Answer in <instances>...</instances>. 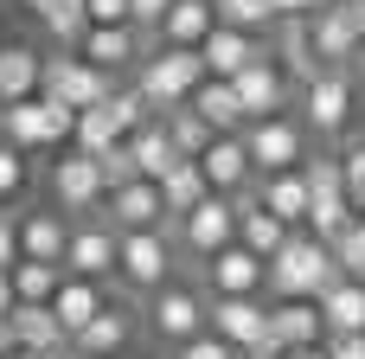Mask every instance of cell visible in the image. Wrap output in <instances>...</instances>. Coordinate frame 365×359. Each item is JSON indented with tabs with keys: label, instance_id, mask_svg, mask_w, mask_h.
Masks as SVG:
<instances>
[{
	"label": "cell",
	"instance_id": "1",
	"mask_svg": "<svg viewBox=\"0 0 365 359\" xmlns=\"http://www.w3.org/2000/svg\"><path fill=\"white\" fill-rule=\"evenodd\" d=\"M340 283L334 244H321L314 231H295L276 257H269V302H321Z\"/></svg>",
	"mask_w": 365,
	"mask_h": 359
},
{
	"label": "cell",
	"instance_id": "2",
	"mask_svg": "<svg viewBox=\"0 0 365 359\" xmlns=\"http://www.w3.org/2000/svg\"><path fill=\"white\" fill-rule=\"evenodd\" d=\"M205 84V58L199 51H186V45H160L154 58H141L135 64V90L148 96V109L154 116H167V109H180V103H192V90Z\"/></svg>",
	"mask_w": 365,
	"mask_h": 359
},
{
	"label": "cell",
	"instance_id": "3",
	"mask_svg": "<svg viewBox=\"0 0 365 359\" xmlns=\"http://www.w3.org/2000/svg\"><path fill=\"white\" fill-rule=\"evenodd\" d=\"M173 263H180V244L173 231H122V263H115V283L141 302H154L167 283H173Z\"/></svg>",
	"mask_w": 365,
	"mask_h": 359
},
{
	"label": "cell",
	"instance_id": "4",
	"mask_svg": "<svg viewBox=\"0 0 365 359\" xmlns=\"http://www.w3.org/2000/svg\"><path fill=\"white\" fill-rule=\"evenodd\" d=\"M167 231H173L180 257H192V263H212L218 251H231V244H237V199L212 193L205 206H192V212H186V218H173Z\"/></svg>",
	"mask_w": 365,
	"mask_h": 359
},
{
	"label": "cell",
	"instance_id": "5",
	"mask_svg": "<svg viewBox=\"0 0 365 359\" xmlns=\"http://www.w3.org/2000/svg\"><path fill=\"white\" fill-rule=\"evenodd\" d=\"M38 96H51V103H64V109H96V103H109L115 96V77L109 71H96L90 58H77V51H51L45 58V84H38Z\"/></svg>",
	"mask_w": 365,
	"mask_h": 359
},
{
	"label": "cell",
	"instance_id": "6",
	"mask_svg": "<svg viewBox=\"0 0 365 359\" xmlns=\"http://www.w3.org/2000/svg\"><path fill=\"white\" fill-rule=\"evenodd\" d=\"M148 328L167 340V347H186L199 334H212V295L199 283H167L154 302H148Z\"/></svg>",
	"mask_w": 365,
	"mask_h": 359
},
{
	"label": "cell",
	"instance_id": "7",
	"mask_svg": "<svg viewBox=\"0 0 365 359\" xmlns=\"http://www.w3.org/2000/svg\"><path fill=\"white\" fill-rule=\"evenodd\" d=\"M71 135H77V109H64L51 96H26V103L6 109V135L0 141L32 154V148H71Z\"/></svg>",
	"mask_w": 365,
	"mask_h": 359
},
{
	"label": "cell",
	"instance_id": "8",
	"mask_svg": "<svg viewBox=\"0 0 365 359\" xmlns=\"http://www.w3.org/2000/svg\"><path fill=\"white\" fill-rule=\"evenodd\" d=\"M51 199H58L64 218H90V212H103V199H109L103 161L83 154V148H64V154L51 161Z\"/></svg>",
	"mask_w": 365,
	"mask_h": 359
},
{
	"label": "cell",
	"instance_id": "9",
	"mask_svg": "<svg viewBox=\"0 0 365 359\" xmlns=\"http://www.w3.org/2000/svg\"><path fill=\"white\" fill-rule=\"evenodd\" d=\"M244 148H250L257 180H263V173H289V167H302V161L314 154L302 116H263V122H250V128H244Z\"/></svg>",
	"mask_w": 365,
	"mask_h": 359
},
{
	"label": "cell",
	"instance_id": "10",
	"mask_svg": "<svg viewBox=\"0 0 365 359\" xmlns=\"http://www.w3.org/2000/svg\"><path fill=\"white\" fill-rule=\"evenodd\" d=\"M346 122H353V71H321L314 84H302V128L308 135L334 141V135H346Z\"/></svg>",
	"mask_w": 365,
	"mask_h": 359
},
{
	"label": "cell",
	"instance_id": "11",
	"mask_svg": "<svg viewBox=\"0 0 365 359\" xmlns=\"http://www.w3.org/2000/svg\"><path fill=\"white\" fill-rule=\"evenodd\" d=\"M308 39H314V58H321L327 71H353V64L365 58L359 19H353V0H327V6L308 19Z\"/></svg>",
	"mask_w": 365,
	"mask_h": 359
},
{
	"label": "cell",
	"instance_id": "12",
	"mask_svg": "<svg viewBox=\"0 0 365 359\" xmlns=\"http://www.w3.org/2000/svg\"><path fill=\"white\" fill-rule=\"evenodd\" d=\"M231 90H237V103H244V116H250V122H263V116H289V103L302 96V90H295V77H289L276 58H257L250 71H237V77H231Z\"/></svg>",
	"mask_w": 365,
	"mask_h": 359
},
{
	"label": "cell",
	"instance_id": "13",
	"mask_svg": "<svg viewBox=\"0 0 365 359\" xmlns=\"http://www.w3.org/2000/svg\"><path fill=\"white\" fill-rule=\"evenodd\" d=\"M115 263H122V231L103 225V218H77V225H71L64 270H71V276H90V283H109Z\"/></svg>",
	"mask_w": 365,
	"mask_h": 359
},
{
	"label": "cell",
	"instance_id": "14",
	"mask_svg": "<svg viewBox=\"0 0 365 359\" xmlns=\"http://www.w3.org/2000/svg\"><path fill=\"white\" fill-rule=\"evenodd\" d=\"M199 289H205V295H263V302H269V263H263L257 251L231 244V251H218L212 263H199Z\"/></svg>",
	"mask_w": 365,
	"mask_h": 359
},
{
	"label": "cell",
	"instance_id": "15",
	"mask_svg": "<svg viewBox=\"0 0 365 359\" xmlns=\"http://www.w3.org/2000/svg\"><path fill=\"white\" fill-rule=\"evenodd\" d=\"M103 225L115 231H167V199H160V180H128L103 199Z\"/></svg>",
	"mask_w": 365,
	"mask_h": 359
},
{
	"label": "cell",
	"instance_id": "16",
	"mask_svg": "<svg viewBox=\"0 0 365 359\" xmlns=\"http://www.w3.org/2000/svg\"><path fill=\"white\" fill-rule=\"evenodd\" d=\"M212 334L231 340L237 353H250L269 334V302L263 295H212Z\"/></svg>",
	"mask_w": 365,
	"mask_h": 359
},
{
	"label": "cell",
	"instance_id": "17",
	"mask_svg": "<svg viewBox=\"0 0 365 359\" xmlns=\"http://www.w3.org/2000/svg\"><path fill=\"white\" fill-rule=\"evenodd\" d=\"M199 167H205L212 193H225V199H237V193H250V186H257V167H250L244 135H218V141L199 154Z\"/></svg>",
	"mask_w": 365,
	"mask_h": 359
},
{
	"label": "cell",
	"instance_id": "18",
	"mask_svg": "<svg viewBox=\"0 0 365 359\" xmlns=\"http://www.w3.org/2000/svg\"><path fill=\"white\" fill-rule=\"evenodd\" d=\"M289 238H295V225H282V218L257 199V186H250V193H237V244H244V251H257V257L269 263Z\"/></svg>",
	"mask_w": 365,
	"mask_h": 359
},
{
	"label": "cell",
	"instance_id": "19",
	"mask_svg": "<svg viewBox=\"0 0 365 359\" xmlns=\"http://www.w3.org/2000/svg\"><path fill=\"white\" fill-rule=\"evenodd\" d=\"M199 58H205V77H237V71H250L257 58H269V39H250V32H237V26H218V32L199 45Z\"/></svg>",
	"mask_w": 365,
	"mask_h": 359
},
{
	"label": "cell",
	"instance_id": "20",
	"mask_svg": "<svg viewBox=\"0 0 365 359\" xmlns=\"http://www.w3.org/2000/svg\"><path fill=\"white\" fill-rule=\"evenodd\" d=\"M13 340H19V353H71V334H64V321L51 315V302H19L13 308Z\"/></svg>",
	"mask_w": 365,
	"mask_h": 359
},
{
	"label": "cell",
	"instance_id": "21",
	"mask_svg": "<svg viewBox=\"0 0 365 359\" xmlns=\"http://www.w3.org/2000/svg\"><path fill=\"white\" fill-rule=\"evenodd\" d=\"M257 199H263L282 225H295V231H302L308 212H314V186H308L302 167H289V173H263V180H257Z\"/></svg>",
	"mask_w": 365,
	"mask_h": 359
},
{
	"label": "cell",
	"instance_id": "22",
	"mask_svg": "<svg viewBox=\"0 0 365 359\" xmlns=\"http://www.w3.org/2000/svg\"><path fill=\"white\" fill-rule=\"evenodd\" d=\"M103 308H109V289H103V283H90V276H71V270H64V289L51 295V315L64 321V334L77 340Z\"/></svg>",
	"mask_w": 365,
	"mask_h": 359
},
{
	"label": "cell",
	"instance_id": "23",
	"mask_svg": "<svg viewBox=\"0 0 365 359\" xmlns=\"http://www.w3.org/2000/svg\"><path fill=\"white\" fill-rule=\"evenodd\" d=\"M269 334L302 353V347H327V321H321V302H269Z\"/></svg>",
	"mask_w": 365,
	"mask_h": 359
},
{
	"label": "cell",
	"instance_id": "24",
	"mask_svg": "<svg viewBox=\"0 0 365 359\" xmlns=\"http://www.w3.org/2000/svg\"><path fill=\"white\" fill-rule=\"evenodd\" d=\"M71 251V218L64 212H26L19 218V257L32 263H64Z\"/></svg>",
	"mask_w": 365,
	"mask_h": 359
},
{
	"label": "cell",
	"instance_id": "25",
	"mask_svg": "<svg viewBox=\"0 0 365 359\" xmlns=\"http://www.w3.org/2000/svg\"><path fill=\"white\" fill-rule=\"evenodd\" d=\"M128 154H135V167H141V180H167L186 154L173 148V135H167V122L160 116H148L135 135H128Z\"/></svg>",
	"mask_w": 365,
	"mask_h": 359
},
{
	"label": "cell",
	"instance_id": "26",
	"mask_svg": "<svg viewBox=\"0 0 365 359\" xmlns=\"http://www.w3.org/2000/svg\"><path fill=\"white\" fill-rule=\"evenodd\" d=\"M38 84H45V58L32 45H0V109L38 96Z\"/></svg>",
	"mask_w": 365,
	"mask_h": 359
},
{
	"label": "cell",
	"instance_id": "27",
	"mask_svg": "<svg viewBox=\"0 0 365 359\" xmlns=\"http://www.w3.org/2000/svg\"><path fill=\"white\" fill-rule=\"evenodd\" d=\"M192 109L212 122V135H244V128H250V116H244V103H237L231 77H205V84L192 90Z\"/></svg>",
	"mask_w": 365,
	"mask_h": 359
},
{
	"label": "cell",
	"instance_id": "28",
	"mask_svg": "<svg viewBox=\"0 0 365 359\" xmlns=\"http://www.w3.org/2000/svg\"><path fill=\"white\" fill-rule=\"evenodd\" d=\"M212 32H218V6H212V0H173L167 26H160V45H186V51H199Z\"/></svg>",
	"mask_w": 365,
	"mask_h": 359
},
{
	"label": "cell",
	"instance_id": "29",
	"mask_svg": "<svg viewBox=\"0 0 365 359\" xmlns=\"http://www.w3.org/2000/svg\"><path fill=\"white\" fill-rule=\"evenodd\" d=\"M128 340H135V321H128V308H115V302H109V308H103L77 340H71V347H77V353H90V359H115V353H128Z\"/></svg>",
	"mask_w": 365,
	"mask_h": 359
},
{
	"label": "cell",
	"instance_id": "30",
	"mask_svg": "<svg viewBox=\"0 0 365 359\" xmlns=\"http://www.w3.org/2000/svg\"><path fill=\"white\" fill-rule=\"evenodd\" d=\"M321 321H327V340L334 334H365V283H334L327 295H321Z\"/></svg>",
	"mask_w": 365,
	"mask_h": 359
},
{
	"label": "cell",
	"instance_id": "31",
	"mask_svg": "<svg viewBox=\"0 0 365 359\" xmlns=\"http://www.w3.org/2000/svg\"><path fill=\"white\" fill-rule=\"evenodd\" d=\"M160 199H167V225H173V218H186L192 206H205V199H212L205 167H199V161H180V167L160 180Z\"/></svg>",
	"mask_w": 365,
	"mask_h": 359
},
{
	"label": "cell",
	"instance_id": "32",
	"mask_svg": "<svg viewBox=\"0 0 365 359\" xmlns=\"http://www.w3.org/2000/svg\"><path fill=\"white\" fill-rule=\"evenodd\" d=\"M38 26H45V39H51L58 51H77V45L90 39V6H83V0H51V6L38 13Z\"/></svg>",
	"mask_w": 365,
	"mask_h": 359
},
{
	"label": "cell",
	"instance_id": "33",
	"mask_svg": "<svg viewBox=\"0 0 365 359\" xmlns=\"http://www.w3.org/2000/svg\"><path fill=\"white\" fill-rule=\"evenodd\" d=\"M160 122H167V135H173V148H180L186 161H199V154H205V148L218 141V135H212V122H205V116H199L192 103H180V109H167Z\"/></svg>",
	"mask_w": 365,
	"mask_h": 359
},
{
	"label": "cell",
	"instance_id": "34",
	"mask_svg": "<svg viewBox=\"0 0 365 359\" xmlns=\"http://www.w3.org/2000/svg\"><path fill=\"white\" fill-rule=\"evenodd\" d=\"M58 289H64V263H32V257L13 263V295L19 302H51Z\"/></svg>",
	"mask_w": 365,
	"mask_h": 359
},
{
	"label": "cell",
	"instance_id": "35",
	"mask_svg": "<svg viewBox=\"0 0 365 359\" xmlns=\"http://www.w3.org/2000/svg\"><path fill=\"white\" fill-rule=\"evenodd\" d=\"M212 6H218V26H237L250 39L276 32V0H212Z\"/></svg>",
	"mask_w": 365,
	"mask_h": 359
},
{
	"label": "cell",
	"instance_id": "36",
	"mask_svg": "<svg viewBox=\"0 0 365 359\" xmlns=\"http://www.w3.org/2000/svg\"><path fill=\"white\" fill-rule=\"evenodd\" d=\"M334 263H340L346 283H365V218H353V231L334 244Z\"/></svg>",
	"mask_w": 365,
	"mask_h": 359
},
{
	"label": "cell",
	"instance_id": "37",
	"mask_svg": "<svg viewBox=\"0 0 365 359\" xmlns=\"http://www.w3.org/2000/svg\"><path fill=\"white\" fill-rule=\"evenodd\" d=\"M19 193H26V154L13 141H0V206L19 199Z\"/></svg>",
	"mask_w": 365,
	"mask_h": 359
},
{
	"label": "cell",
	"instance_id": "38",
	"mask_svg": "<svg viewBox=\"0 0 365 359\" xmlns=\"http://www.w3.org/2000/svg\"><path fill=\"white\" fill-rule=\"evenodd\" d=\"M167 13H173V0H128V26H135V32H148V39H160Z\"/></svg>",
	"mask_w": 365,
	"mask_h": 359
},
{
	"label": "cell",
	"instance_id": "39",
	"mask_svg": "<svg viewBox=\"0 0 365 359\" xmlns=\"http://www.w3.org/2000/svg\"><path fill=\"white\" fill-rule=\"evenodd\" d=\"M340 167H346V199H353V212H365V135L340 154Z\"/></svg>",
	"mask_w": 365,
	"mask_h": 359
},
{
	"label": "cell",
	"instance_id": "40",
	"mask_svg": "<svg viewBox=\"0 0 365 359\" xmlns=\"http://www.w3.org/2000/svg\"><path fill=\"white\" fill-rule=\"evenodd\" d=\"M103 180H109V193H115V186H128V180H141V167H135V154H128V141L103 154Z\"/></svg>",
	"mask_w": 365,
	"mask_h": 359
},
{
	"label": "cell",
	"instance_id": "41",
	"mask_svg": "<svg viewBox=\"0 0 365 359\" xmlns=\"http://www.w3.org/2000/svg\"><path fill=\"white\" fill-rule=\"evenodd\" d=\"M173 359H244L231 340H218V334H199V340H186V347H173Z\"/></svg>",
	"mask_w": 365,
	"mask_h": 359
},
{
	"label": "cell",
	"instance_id": "42",
	"mask_svg": "<svg viewBox=\"0 0 365 359\" xmlns=\"http://www.w3.org/2000/svg\"><path fill=\"white\" fill-rule=\"evenodd\" d=\"M19 263V218L0 206V270H13Z\"/></svg>",
	"mask_w": 365,
	"mask_h": 359
},
{
	"label": "cell",
	"instance_id": "43",
	"mask_svg": "<svg viewBox=\"0 0 365 359\" xmlns=\"http://www.w3.org/2000/svg\"><path fill=\"white\" fill-rule=\"evenodd\" d=\"M90 26H128V0H83Z\"/></svg>",
	"mask_w": 365,
	"mask_h": 359
},
{
	"label": "cell",
	"instance_id": "44",
	"mask_svg": "<svg viewBox=\"0 0 365 359\" xmlns=\"http://www.w3.org/2000/svg\"><path fill=\"white\" fill-rule=\"evenodd\" d=\"M327 359H365V334H334L327 340Z\"/></svg>",
	"mask_w": 365,
	"mask_h": 359
},
{
	"label": "cell",
	"instance_id": "45",
	"mask_svg": "<svg viewBox=\"0 0 365 359\" xmlns=\"http://www.w3.org/2000/svg\"><path fill=\"white\" fill-rule=\"evenodd\" d=\"M327 0H276V19H314Z\"/></svg>",
	"mask_w": 365,
	"mask_h": 359
},
{
	"label": "cell",
	"instance_id": "46",
	"mask_svg": "<svg viewBox=\"0 0 365 359\" xmlns=\"http://www.w3.org/2000/svg\"><path fill=\"white\" fill-rule=\"evenodd\" d=\"M19 308V295H13V270H0V315H13Z\"/></svg>",
	"mask_w": 365,
	"mask_h": 359
},
{
	"label": "cell",
	"instance_id": "47",
	"mask_svg": "<svg viewBox=\"0 0 365 359\" xmlns=\"http://www.w3.org/2000/svg\"><path fill=\"white\" fill-rule=\"evenodd\" d=\"M19 353V340H13V315H0V359Z\"/></svg>",
	"mask_w": 365,
	"mask_h": 359
},
{
	"label": "cell",
	"instance_id": "48",
	"mask_svg": "<svg viewBox=\"0 0 365 359\" xmlns=\"http://www.w3.org/2000/svg\"><path fill=\"white\" fill-rule=\"evenodd\" d=\"M289 359H327V347H302V353H289Z\"/></svg>",
	"mask_w": 365,
	"mask_h": 359
},
{
	"label": "cell",
	"instance_id": "49",
	"mask_svg": "<svg viewBox=\"0 0 365 359\" xmlns=\"http://www.w3.org/2000/svg\"><path fill=\"white\" fill-rule=\"evenodd\" d=\"M353 19H359V45H365V0H353Z\"/></svg>",
	"mask_w": 365,
	"mask_h": 359
},
{
	"label": "cell",
	"instance_id": "50",
	"mask_svg": "<svg viewBox=\"0 0 365 359\" xmlns=\"http://www.w3.org/2000/svg\"><path fill=\"white\" fill-rule=\"evenodd\" d=\"M19 6H26V13H45V6H51V0H19Z\"/></svg>",
	"mask_w": 365,
	"mask_h": 359
},
{
	"label": "cell",
	"instance_id": "51",
	"mask_svg": "<svg viewBox=\"0 0 365 359\" xmlns=\"http://www.w3.org/2000/svg\"><path fill=\"white\" fill-rule=\"evenodd\" d=\"M58 359H90V353H77V347H71V353H58Z\"/></svg>",
	"mask_w": 365,
	"mask_h": 359
},
{
	"label": "cell",
	"instance_id": "52",
	"mask_svg": "<svg viewBox=\"0 0 365 359\" xmlns=\"http://www.w3.org/2000/svg\"><path fill=\"white\" fill-rule=\"evenodd\" d=\"M6 359H45V353H6Z\"/></svg>",
	"mask_w": 365,
	"mask_h": 359
},
{
	"label": "cell",
	"instance_id": "53",
	"mask_svg": "<svg viewBox=\"0 0 365 359\" xmlns=\"http://www.w3.org/2000/svg\"><path fill=\"white\" fill-rule=\"evenodd\" d=\"M359 71H365V58H359Z\"/></svg>",
	"mask_w": 365,
	"mask_h": 359
},
{
	"label": "cell",
	"instance_id": "54",
	"mask_svg": "<svg viewBox=\"0 0 365 359\" xmlns=\"http://www.w3.org/2000/svg\"><path fill=\"white\" fill-rule=\"evenodd\" d=\"M359 218H365V212H359Z\"/></svg>",
	"mask_w": 365,
	"mask_h": 359
}]
</instances>
